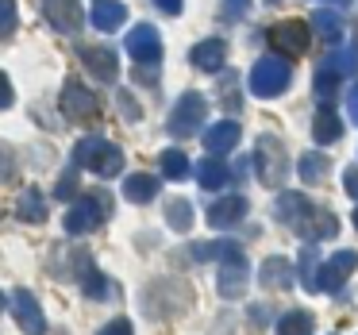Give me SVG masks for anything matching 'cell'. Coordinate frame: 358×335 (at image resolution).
<instances>
[{"mask_svg":"<svg viewBox=\"0 0 358 335\" xmlns=\"http://www.w3.org/2000/svg\"><path fill=\"white\" fill-rule=\"evenodd\" d=\"M81 289H85L93 301H104L108 297V285H104V273H96V270H85V278H81Z\"/></svg>","mask_w":358,"mask_h":335,"instance_id":"32","label":"cell"},{"mask_svg":"<svg viewBox=\"0 0 358 335\" xmlns=\"http://www.w3.org/2000/svg\"><path fill=\"white\" fill-rule=\"evenodd\" d=\"M355 270H358V255L355 250H339L335 258H327V262L320 266V289H324V293H339Z\"/></svg>","mask_w":358,"mask_h":335,"instance_id":"11","label":"cell"},{"mask_svg":"<svg viewBox=\"0 0 358 335\" xmlns=\"http://www.w3.org/2000/svg\"><path fill=\"white\" fill-rule=\"evenodd\" d=\"M312 31H316V27L304 24V20H281V24H273L270 31H266V39H270V47L278 50V55L301 58L312 43Z\"/></svg>","mask_w":358,"mask_h":335,"instance_id":"6","label":"cell"},{"mask_svg":"<svg viewBox=\"0 0 358 335\" xmlns=\"http://www.w3.org/2000/svg\"><path fill=\"white\" fill-rule=\"evenodd\" d=\"M255 170H258V178H262V185L281 189L289 166H285V150H281V143L273 139V135H262V139H258V147H255Z\"/></svg>","mask_w":358,"mask_h":335,"instance_id":"7","label":"cell"},{"mask_svg":"<svg viewBox=\"0 0 358 335\" xmlns=\"http://www.w3.org/2000/svg\"><path fill=\"white\" fill-rule=\"evenodd\" d=\"M247 8H250V0H224V16H227V20L247 16Z\"/></svg>","mask_w":358,"mask_h":335,"instance_id":"34","label":"cell"},{"mask_svg":"<svg viewBox=\"0 0 358 335\" xmlns=\"http://www.w3.org/2000/svg\"><path fill=\"white\" fill-rule=\"evenodd\" d=\"M243 139V127L235 124V120H220L216 127H208L204 131V150L208 155H227V150H235Z\"/></svg>","mask_w":358,"mask_h":335,"instance_id":"14","label":"cell"},{"mask_svg":"<svg viewBox=\"0 0 358 335\" xmlns=\"http://www.w3.org/2000/svg\"><path fill=\"white\" fill-rule=\"evenodd\" d=\"M243 216H247V201H243L239 193L220 197V201H212V208H208V224L212 227H235Z\"/></svg>","mask_w":358,"mask_h":335,"instance_id":"15","label":"cell"},{"mask_svg":"<svg viewBox=\"0 0 358 335\" xmlns=\"http://www.w3.org/2000/svg\"><path fill=\"white\" fill-rule=\"evenodd\" d=\"M216 250H220V273H216V289H220V297L224 301H239L243 293H247V255H243V247L239 243H231V239H224V243H216Z\"/></svg>","mask_w":358,"mask_h":335,"instance_id":"2","label":"cell"},{"mask_svg":"<svg viewBox=\"0 0 358 335\" xmlns=\"http://www.w3.org/2000/svg\"><path fill=\"white\" fill-rule=\"evenodd\" d=\"M96 335H135V332H131V324H127V320L120 316V320H112V324H104Z\"/></svg>","mask_w":358,"mask_h":335,"instance_id":"35","label":"cell"},{"mask_svg":"<svg viewBox=\"0 0 358 335\" xmlns=\"http://www.w3.org/2000/svg\"><path fill=\"white\" fill-rule=\"evenodd\" d=\"M327 170H331V158L320 155V150H308V155L301 158V166H296L301 181H308V185H320V181L327 178Z\"/></svg>","mask_w":358,"mask_h":335,"instance_id":"24","label":"cell"},{"mask_svg":"<svg viewBox=\"0 0 358 335\" xmlns=\"http://www.w3.org/2000/svg\"><path fill=\"white\" fill-rule=\"evenodd\" d=\"M289 81H293V70H289V62L285 58H278V55H266V58H258L255 66H250V93L255 97H262V101H270V97H278V93H285L289 89Z\"/></svg>","mask_w":358,"mask_h":335,"instance_id":"4","label":"cell"},{"mask_svg":"<svg viewBox=\"0 0 358 335\" xmlns=\"http://www.w3.org/2000/svg\"><path fill=\"white\" fill-rule=\"evenodd\" d=\"M262 285H270V289L293 285V266H289V258H281V255L266 258L262 262Z\"/></svg>","mask_w":358,"mask_h":335,"instance_id":"22","label":"cell"},{"mask_svg":"<svg viewBox=\"0 0 358 335\" xmlns=\"http://www.w3.org/2000/svg\"><path fill=\"white\" fill-rule=\"evenodd\" d=\"M81 62L93 70V78L101 81H116L120 78V62L108 47H81Z\"/></svg>","mask_w":358,"mask_h":335,"instance_id":"16","label":"cell"},{"mask_svg":"<svg viewBox=\"0 0 358 335\" xmlns=\"http://www.w3.org/2000/svg\"><path fill=\"white\" fill-rule=\"evenodd\" d=\"M0 8H4V35L16 31V0H0Z\"/></svg>","mask_w":358,"mask_h":335,"instance_id":"36","label":"cell"},{"mask_svg":"<svg viewBox=\"0 0 358 335\" xmlns=\"http://www.w3.org/2000/svg\"><path fill=\"white\" fill-rule=\"evenodd\" d=\"M347 108H350V120L358 124V85L350 89V97H347Z\"/></svg>","mask_w":358,"mask_h":335,"instance_id":"40","label":"cell"},{"mask_svg":"<svg viewBox=\"0 0 358 335\" xmlns=\"http://www.w3.org/2000/svg\"><path fill=\"white\" fill-rule=\"evenodd\" d=\"M62 112L73 120V124H89V120H96V112H101V101H96V97L81 85V81H66V89H62Z\"/></svg>","mask_w":358,"mask_h":335,"instance_id":"9","label":"cell"},{"mask_svg":"<svg viewBox=\"0 0 358 335\" xmlns=\"http://www.w3.org/2000/svg\"><path fill=\"white\" fill-rule=\"evenodd\" d=\"M166 224H170L173 231H189V227H193V204H189L185 197L166 201Z\"/></svg>","mask_w":358,"mask_h":335,"instance_id":"28","label":"cell"},{"mask_svg":"<svg viewBox=\"0 0 358 335\" xmlns=\"http://www.w3.org/2000/svg\"><path fill=\"white\" fill-rule=\"evenodd\" d=\"M196 178H201L204 189H224V185H227V166H224V158H220V155L204 158L201 170H196Z\"/></svg>","mask_w":358,"mask_h":335,"instance_id":"27","label":"cell"},{"mask_svg":"<svg viewBox=\"0 0 358 335\" xmlns=\"http://www.w3.org/2000/svg\"><path fill=\"white\" fill-rule=\"evenodd\" d=\"M324 66H327V70H335V73H355L358 70V50L355 47H339Z\"/></svg>","mask_w":358,"mask_h":335,"instance_id":"30","label":"cell"},{"mask_svg":"<svg viewBox=\"0 0 358 335\" xmlns=\"http://www.w3.org/2000/svg\"><path fill=\"white\" fill-rule=\"evenodd\" d=\"M73 166L93 170L96 178H116V173L124 170V150L112 147L101 135H89V139H81L78 147H73Z\"/></svg>","mask_w":358,"mask_h":335,"instance_id":"3","label":"cell"},{"mask_svg":"<svg viewBox=\"0 0 358 335\" xmlns=\"http://www.w3.org/2000/svg\"><path fill=\"white\" fill-rule=\"evenodd\" d=\"M278 335H312V316L301 308L285 312V316L278 320Z\"/></svg>","mask_w":358,"mask_h":335,"instance_id":"29","label":"cell"},{"mask_svg":"<svg viewBox=\"0 0 358 335\" xmlns=\"http://www.w3.org/2000/svg\"><path fill=\"white\" fill-rule=\"evenodd\" d=\"M204 120H208V101H204L201 93H181V101L173 104V112H170V135L173 139H189V135H196L204 127Z\"/></svg>","mask_w":358,"mask_h":335,"instance_id":"5","label":"cell"},{"mask_svg":"<svg viewBox=\"0 0 358 335\" xmlns=\"http://www.w3.org/2000/svg\"><path fill=\"white\" fill-rule=\"evenodd\" d=\"M120 112H127V120H139V108H135V101L127 93H120Z\"/></svg>","mask_w":358,"mask_h":335,"instance_id":"38","label":"cell"},{"mask_svg":"<svg viewBox=\"0 0 358 335\" xmlns=\"http://www.w3.org/2000/svg\"><path fill=\"white\" fill-rule=\"evenodd\" d=\"M16 220H24V224H43V220H47V201H43L39 189H24V193H20Z\"/></svg>","mask_w":358,"mask_h":335,"instance_id":"21","label":"cell"},{"mask_svg":"<svg viewBox=\"0 0 358 335\" xmlns=\"http://www.w3.org/2000/svg\"><path fill=\"white\" fill-rule=\"evenodd\" d=\"M224 58H227V43L224 39H204V43L193 47L189 62H193L196 70H204V73H216L220 66H224Z\"/></svg>","mask_w":358,"mask_h":335,"instance_id":"18","label":"cell"},{"mask_svg":"<svg viewBox=\"0 0 358 335\" xmlns=\"http://www.w3.org/2000/svg\"><path fill=\"white\" fill-rule=\"evenodd\" d=\"M301 285L308 293H320V250L316 239H308V247L301 250Z\"/></svg>","mask_w":358,"mask_h":335,"instance_id":"23","label":"cell"},{"mask_svg":"<svg viewBox=\"0 0 358 335\" xmlns=\"http://www.w3.org/2000/svg\"><path fill=\"white\" fill-rule=\"evenodd\" d=\"M343 189L358 201V166H347V170H343Z\"/></svg>","mask_w":358,"mask_h":335,"instance_id":"37","label":"cell"},{"mask_svg":"<svg viewBox=\"0 0 358 335\" xmlns=\"http://www.w3.org/2000/svg\"><path fill=\"white\" fill-rule=\"evenodd\" d=\"M273 212H278V220L289 227V231L304 235V239H331V235L339 231V220H335L327 208H316V204H312L304 193H296V189L281 193L278 204H273Z\"/></svg>","mask_w":358,"mask_h":335,"instance_id":"1","label":"cell"},{"mask_svg":"<svg viewBox=\"0 0 358 335\" xmlns=\"http://www.w3.org/2000/svg\"><path fill=\"white\" fill-rule=\"evenodd\" d=\"M158 166H162V173L170 181H185L189 178V158H185V150H178V147L162 150V155H158Z\"/></svg>","mask_w":358,"mask_h":335,"instance_id":"26","label":"cell"},{"mask_svg":"<svg viewBox=\"0 0 358 335\" xmlns=\"http://www.w3.org/2000/svg\"><path fill=\"white\" fill-rule=\"evenodd\" d=\"M127 55H131L135 62L155 66L158 58H162V39H158V31H155V27H150V24L131 27V35H127Z\"/></svg>","mask_w":358,"mask_h":335,"instance_id":"13","label":"cell"},{"mask_svg":"<svg viewBox=\"0 0 358 335\" xmlns=\"http://www.w3.org/2000/svg\"><path fill=\"white\" fill-rule=\"evenodd\" d=\"M12 316H16V324L24 327L27 335H47V316H43L39 301H35L27 289H12Z\"/></svg>","mask_w":358,"mask_h":335,"instance_id":"10","label":"cell"},{"mask_svg":"<svg viewBox=\"0 0 358 335\" xmlns=\"http://www.w3.org/2000/svg\"><path fill=\"white\" fill-rule=\"evenodd\" d=\"M89 20H93L96 31H116V27H124V20H127V4H120V0H93Z\"/></svg>","mask_w":358,"mask_h":335,"instance_id":"17","label":"cell"},{"mask_svg":"<svg viewBox=\"0 0 358 335\" xmlns=\"http://www.w3.org/2000/svg\"><path fill=\"white\" fill-rule=\"evenodd\" d=\"M339 78H343V73L327 70V66L316 73V97H320V104H327V101L335 97V89H339Z\"/></svg>","mask_w":358,"mask_h":335,"instance_id":"31","label":"cell"},{"mask_svg":"<svg viewBox=\"0 0 358 335\" xmlns=\"http://www.w3.org/2000/svg\"><path fill=\"white\" fill-rule=\"evenodd\" d=\"M266 4H278V0H266Z\"/></svg>","mask_w":358,"mask_h":335,"instance_id":"42","label":"cell"},{"mask_svg":"<svg viewBox=\"0 0 358 335\" xmlns=\"http://www.w3.org/2000/svg\"><path fill=\"white\" fill-rule=\"evenodd\" d=\"M312 27H316V35L324 43H339V35H343L339 12H331V8H316V12H312Z\"/></svg>","mask_w":358,"mask_h":335,"instance_id":"25","label":"cell"},{"mask_svg":"<svg viewBox=\"0 0 358 335\" xmlns=\"http://www.w3.org/2000/svg\"><path fill=\"white\" fill-rule=\"evenodd\" d=\"M43 12H47L50 27L62 35H78L85 24V12H81L78 0H43Z\"/></svg>","mask_w":358,"mask_h":335,"instance_id":"12","label":"cell"},{"mask_svg":"<svg viewBox=\"0 0 358 335\" xmlns=\"http://www.w3.org/2000/svg\"><path fill=\"white\" fill-rule=\"evenodd\" d=\"M73 193H78V173L66 170L62 178H58V185H55V197H58V201H70Z\"/></svg>","mask_w":358,"mask_h":335,"instance_id":"33","label":"cell"},{"mask_svg":"<svg viewBox=\"0 0 358 335\" xmlns=\"http://www.w3.org/2000/svg\"><path fill=\"white\" fill-rule=\"evenodd\" d=\"M350 220H355V227H358V208H355V216H350Z\"/></svg>","mask_w":358,"mask_h":335,"instance_id":"41","label":"cell"},{"mask_svg":"<svg viewBox=\"0 0 358 335\" xmlns=\"http://www.w3.org/2000/svg\"><path fill=\"white\" fill-rule=\"evenodd\" d=\"M155 4L162 12H170V16H178V12H181V0H155Z\"/></svg>","mask_w":358,"mask_h":335,"instance_id":"39","label":"cell"},{"mask_svg":"<svg viewBox=\"0 0 358 335\" xmlns=\"http://www.w3.org/2000/svg\"><path fill=\"white\" fill-rule=\"evenodd\" d=\"M124 197L131 204H150L158 197V178L155 173H131V178H124Z\"/></svg>","mask_w":358,"mask_h":335,"instance_id":"20","label":"cell"},{"mask_svg":"<svg viewBox=\"0 0 358 335\" xmlns=\"http://www.w3.org/2000/svg\"><path fill=\"white\" fill-rule=\"evenodd\" d=\"M104 212H108V201L104 197H81V201H73L70 204V212L62 216V227L70 235H85V231H93V227H101V220H104Z\"/></svg>","mask_w":358,"mask_h":335,"instance_id":"8","label":"cell"},{"mask_svg":"<svg viewBox=\"0 0 358 335\" xmlns=\"http://www.w3.org/2000/svg\"><path fill=\"white\" fill-rule=\"evenodd\" d=\"M343 135V124L339 116L331 112V104H320L316 116H312V139L320 143V147H327V143H335Z\"/></svg>","mask_w":358,"mask_h":335,"instance_id":"19","label":"cell"}]
</instances>
